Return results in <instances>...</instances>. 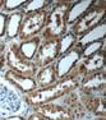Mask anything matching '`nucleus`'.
Listing matches in <instances>:
<instances>
[{
    "mask_svg": "<svg viewBox=\"0 0 106 120\" xmlns=\"http://www.w3.org/2000/svg\"><path fill=\"white\" fill-rule=\"evenodd\" d=\"M79 81H81L79 77L70 73L65 78L56 81L54 84L44 88H37L32 92L24 95L23 100L24 102H27L33 107L42 104H47V102H53L54 100H58L72 91H76L79 86Z\"/></svg>",
    "mask_w": 106,
    "mask_h": 120,
    "instance_id": "nucleus-1",
    "label": "nucleus"
},
{
    "mask_svg": "<svg viewBox=\"0 0 106 120\" xmlns=\"http://www.w3.org/2000/svg\"><path fill=\"white\" fill-rule=\"evenodd\" d=\"M70 8V3H58L54 9L47 14L45 27L42 30L44 40H59L67 33V14Z\"/></svg>",
    "mask_w": 106,
    "mask_h": 120,
    "instance_id": "nucleus-2",
    "label": "nucleus"
},
{
    "mask_svg": "<svg viewBox=\"0 0 106 120\" xmlns=\"http://www.w3.org/2000/svg\"><path fill=\"white\" fill-rule=\"evenodd\" d=\"M23 98L18 92L0 77V120L21 112Z\"/></svg>",
    "mask_w": 106,
    "mask_h": 120,
    "instance_id": "nucleus-3",
    "label": "nucleus"
},
{
    "mask_svg": "<svg viewBox=\"0 0 106 120\" xmlns=\"http://www.w3.org/2000/svg\"><path fill=\"white\" fill-rule=\"evenodd\" d=\"M104 15H105V7H96V8H90L81 18H78L72 26V33L77 37L86 36L90 33L92 30L100 26L104 22Z\"/></svg>",
    "mask_w": 106,
    "mask_h": 120,
    "instance_id": "nucleus-4",
    "label": "nucleus"
},
{
    "mask_svg": "<svg viewBox=\"0 0 106 120\" xmlns=\"http://www.w3.org/2000/svg\"><path fill=\"white\" fill-rule=\"evenodd\" d=\"M47 14L49 12L46 9L35 12V13L23 14L18 38L21 41H26V40H30L32 37H36L40 32H42L47 19Z\"/></svg>",
    "mask_w": 106,
    "mask_h": 120,
    "instance_id": "nucleus-5",
    "label": "nucleus"
},
{
    "mask_svg": "<svg viewBox=\"0 0 106 120\" xmlns=\"http://www.w3.org/2000/svg\"><path fill=\"white\" fill-rule=\"evenodd\" d=\"M5 63L10 68V70L22 74L26 77H35L37 73V68L33 64V61L27 60L19 52L18 44L13 42L7 49V55H5Z\"/></svg>",
    "mask_w": 106,
    "mask_h": 120,
    "instance_id": "nucleus-6",
    "label": "nucleus"
},
{
    "mask_svg": "<svg viewBox=\"0 0 106 120\" xmlns=\"http://www.w3.org/2000/svg\"><path fill=\"white\" fill-rule=\"evenodd\" d=\"M104 65H105V52H104V49H101L97 52L84 58V60H81L70 73L82 78V77L104 70Z\"/></svg>",
    "mask_w": 106,
    "mask_h": 120,
    "instance_id": "nucleus-7",
    "label": "nucleus"
},
{
    "mask_svg": "<svg viewBox=\"0 0 106 120\" xmlns=\"http://www.w3.org/2000/svg\"><path fill=\"white\" fill-rule=\"evenodd\" d=\"M59 58V40H44L40 44L37 52L33 58V64L37 69L54 64Z\"/></svg>",
    "mask_w": 106,
    "mask_h": 120,
    "instance_id": "nucleus-8",
    "label": "nucleus"
},
{
    "mask_svg": "<svg viewBox=\"0 0 106 120\" xmlns=\"http://www.w3.org/2000/svg\"><path fill=\"white\" fill-rule=\"evenodd\" d=\"M81 59H82V45H76L67 54L60 55L56 64H54L58 79L65 78L74 69V67L81 61Z\"/></svg>",
    "mask_w": 106,
    "mask_h": 120,
    "instance_id": "nucleus-9",
    "label": "nucleus"
},
{
    "mask_svg": "<svg viewBox=\"0 0 106 120\" xmlns=\"http://www.w3.org/2000/svg\"><path fill=\"white\" fill-rule=\"evenodd\" d=\"M78 87L81 88V93H86V95H97V93H101V95H104V90L106 87L105 72L101 70V72L82 77L81 81H79Z\"/></svg>",
    "mask_w": 106,
    "mask_h": 120,
    "instance_id": "nucleus-10",
    "label": "nucleus"
},
{
    "mask_svg": "<svg viewBox=\"0 0 106 120\" xmlns=\"http://www.w3.org/2000/svg\"><path fill=\"white\" fill-rule=\"evenodd\" d=\"M33 110L47 120H74L73 114L69 109L65 107L64 105L54 104V102H47V104L35 106Z\"/></svg>",
    "mask_w": 106,
    "mask_h": 120,
    "instance_id": "nucleus-11",
    "label": "nucleus"
},
{
    "mask_svg": "<svg viewBox=\"0 0 106 120\" xmlns=\"http://www.w3.org/2000/svg\"><path fill=\"white\" fill-rule=\"evenodd\" d=\"M4 78L17 92L19 91V92L27 95V93L37 90L35 77H26V75L18 74V73H15V72H13V70L9 69L8 72H5Z\"/></svg>",
    "mask_w": 106,
    "mask_h": 120,
    "instance_id": "nucleus-12",
    "label": "nucleus"
},
{
    "mask_svg": "<svg viewBox=\"0 0 106 120\" xmlns=\"http://www.w3.org/2000/svg\"><path fill=\"white\" fill-rule=\"evenodd\" d=\"M82 105L86 110L92 112L96 116H105L106 115V106H105V97L104 95H86L81 93L79 96Z\"/></svg>",
    "mask_w": 106,
    "mask_h": 120,
    "instance_id": "nucleus-13",
    "label": "nucleus"
},
{
    "mask_svg": "<svg viewBox=\"0 0 106 120\" xmlns=\"http://www.w3.org/2000/svg\"><path fill=\"white\" fill-rule=\"evenodd\" d=\"M35 81L37 84V88H44L47 86L54 84L58 81V77H56V72H55V67L54 64L47 65V67L41 68L40 70H37L36 75H35Z\"/></svg>",
    "mask_w": 106,
    "mask_h": 120,
    "instance_id": "nucleus-14",
    "label": "nucleus"
},
{
    "mask_svg": "<svg viewBox=\"0 0 106 120\" xmlns=\"http://www.w3.org/2000/svg\"><path fill=\"white\" fill-rule=\"evenodd\" d=\"M23 19L22 12H14L7 17V27H5V37L8 40H13L18 37L21 23Z\"/></svg>",
    "mask_w": 106,
    "mask_h": 120,
    "instance_id": "nucleus-15",
    "label": "nucleus"
},
{
    "mask_svg": "<svg viewBox=\"0 0 106 120\" xmlns=\"http://www.w3.org/2000/svg\"><path fill=\"white\" fill-rule=\"evenodd\" d=\"M40 44H41V37L36 36L30 40H26V41H21V44H18V50L27 60L32 61L37 52V49H38Z\"/></svg>",
    "mask_w": 106,
    "mask_h": 120,
    "instance_id": "nucleus-16",
    "label": "nucleus"
},
{
    "mask_svg": "<svg viewBox=\"0 0 106 120\" xmlns=\"http://www.w3.org/2000/svg\"><path fill=\"white\" fill-rule=\"evenodd\" d=\"M92 4H93V1H79V3L70 5L68 14H67V26L74 23L78 18H81L83 14L90 9V7Z\"/></svg>",
    "mask_w": 106,
    "mask_h": 120,
    "instance_id": "nucleus-17",
    "label": "nucleus"
},
{
    "mask_svg": "<svg viewBox=\"0 0 106 120\" xmlns=\"http://www.w3.org/2000/svg\"><path fill=\"white\" fill-rule=\"evenodd\" d=\"M77 41H78V38L72 32H68L64 36L60 37L59 38V56L67 54L68 51H70L77 45Z\"/></svg>",
    "mask_w": 106,
    "mask_h": 120,
    "instance_id": "nucleus-18",
    "label": "nucleus"
},
{
    "mask_svg": "<svg viewBox=\"0 0 106 120\" xmlns=\"http://www.w3.org/2000/svg\"><path fill=\"white\" fill-rule=\"evenodd\" d=\"M49 4H51V1L47 0H33V1H27L26 5L22 9L23 14H28V13H35V12H40L44 10Z\"/></svg>",
    "mask_w": 106,
    "mask_h": 120,
    "instance_id": "nucleus-19",
    "label": "nucleus"
},
{
    "mask_svg": "<svg viewBox=\"0 0 106 120\" xmlns=\"http://www.w3.org/2000/svg\"><path fill=\"white\" fill-rule=\"evenodd\" d=\"M104 46V40H95L88 44L82 46V58H87V56L92 55V54L97 52L98 50H101Z\"/></svg>",
    "mask_w": 106,
    "mask_h": 120,
    "instance_id": "nucleus-20",
    "label": "nucleus"
},
{
    "mask_svg": "<svg viewBox=\"0 0 106 120\" xmlns=\"http://www.w3.org/2000/svg\"><path fill=\"white\" fill-rule=\"evenodd\" d=\"M26 0H4V5H3V9L5 12H15L17 9L24 7L26 5Z\"/></svg>",
    "mask_w": 106,
    "mask_h": 120,
    "instance_id": "nucleus-21",
    "label": "nucleus"
},
{
    "mask_svg": "<svg viewBox=\"0 0 106 120\" xmlns=\"http://www.w3.org/2000/svg\"><path fill=\"white\" fill-rule=\"evenodd\" d=\"M5 55H7V44L0 40V70L4 68L5 64Z\"/></svg>",
    "mask_w": 106,
    "mask_h": 120,
    "instance_id": "nucleus-22",
    "label": "nucleus"
},
{
    "mask_svg": "<svg viewBox=\"0 0 106 120\" xmlns=\"http://www.w3.org/2000/svg\"><path fill=\"white\" fill-rule=\"evenodd\" d=\"M7 14L0 13V38L5 36V27H7Z\"/></svg>",
    "mask_w": 106,
    "mask_h": 120,
    "instance_id": "nucleus-23",
    "label": "nucleus"
},
{
    "mask_svg": "<svg viewBox=\"0 0 106 120\" xmlns=\"http://www.w3.org/2000/svg\"><path fill=\"white\" fill-rule=\"evenodd\" d=\"M26 120H47V119L44 118L42 115H40V114H37V112H35V111H33L32 114H30V115H28V118L26 119Z\"/></svg>",
    "mask_w": 106,
    "mask_h": 120,
    "instance_id": "nucleus-24",
    "label": "nucleus"
},
{
    "mask_svg": "<svg viewBox=\"0 0 106 120\" xmlns=\"http://www.w3.org/2000/svg\"><path fill=\"white\" fill-rule=\"evenodd\" d=\"M3 120H26L23 116H19V115H10V116H8V118H4Z\"/></svg>",
    "mask_w": 106,
    "mask_h": 120,
    "instance_id": "nucleus-25",
    "label": "nucleus"
},
{
    "mask_svg": "<svg viewBox=\"0 0 106 120\" xmlns=\"http://www.w3.org/2000/svg\"><path fill=\"white\" fill-rule=\"evenodd\" d=\"M95 120H106V119H105V116H96Z\"/></svg>",
    "mask_w": 106,
    "mask_h": 120,
    "instance_id": "nucleus-26",
    "label": "nucleus"
},
{
    "mask_svg": "<svg viewBox=\"0 0 106 120\" xmlns=\"http://www.w3.org/2000/svg\"><path fill=\"white\" fill-rule=\"evenodd\" d=\"M3 5H4V0H0V9H3Z\"/></svg>",
    "mask_w": 106,
    "mask_h": 120,
    "instance_id": "nucleus-27",
    "label": "nucleus"
}]
</instances>
